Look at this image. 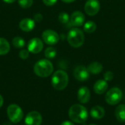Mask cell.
I'll use <instances>...</instances> for the list:
<instances>
[{
  "mask_svg": "<svg viewBox=\"0 0 125 125\" xmlns=\"http://www.w3.org/2000/svg\"><path fill=\"white\" fill-rule=\"evenodd\" d=\"M42 1L44 4L47 6H53L57 2V0H42Z\"/></svg>",
  "mask_w": 125,
  "mask_h": 125,
  "instance_id": "cell-27",
  "label": "cell"
},
{
  "mask_svg": "<svg viewBox=\"0 0 125 125\" xmlns=\"http://www.w3.org/2000/svg\"><path fill=\"white\" fill-rule=\"evenodd\" d=\"M7 116L10 121L14 124L20 122L23 117V112L21 107L16 104H11L7 109Z\"/></svg>",
  "mask_w": 125,
  "mask_h": 125,
  "instance_id": "cell-5",
  "label": "cell"
},
{
  "mask_svg": "<svg viewBox=\"0 0 125 125\" xmlns=\"http://www.w3.org/2000/svg\"><path fill=\"white\" fill-rule=\"evenodd\" d=\"M77 97L78 101L82 104H86L89 102L91 98V93L89 89L86 86H82L78 90Z\"/></svg>",
  "mask_w": 125,
  "mask_h": 125,
  "instance_id": "cell-13",
  "label": "cell"
},
{
  "mask_svg": "<svg viewBox=\"0 0 125 125\" xmlns=\"http://www.w3.org/2000/svg\"><path fill=\"white\" fill-rule=\"evenodd\" d=\"M69 77L67 73L62 70L56 71L51 78L52 86L57 91L64 90L68 85Z\"/></svg>",
  "mask_w": 125,
  "mask_h": 125,
  "instance_id": "cell-3",
  "label": "cell"
},
{
  "mask_svg": "<svg viewBox=\"0 0 125 125\" xmlns=\"http://www.w3.org/2000/svg\"><path fill=\"white\" fill-rule=\"evenodd\" d=\"M59 21L63 24H67L70 23V16L67 13L62 12L59 15Z\"/></svg>",
  "mask_w": 125,
  "mask_h": 125,
  "instance_id": "cell-23",
  "label": "cell"
},
{
  "mask_svg": "<svg viewBox=\"0 0 125 125\" xmlns=\"http://www.w3.org/2000/svg\"><path fill=\"white\" fill-rule=\"evenodd\" d=\"M42 37L43 41L50 45L56 44L59 41V35L57 32L51 29H47L42 32Z\"/></svg>",
  "mask_w": 125,
  "mask_h": 125,
  "instance_id": "cell-7",
  "label": "cell"
},
{
  "mask_svg": "<svg viewBox=\"0 0 125 125\" xmlns=\"http://www.w3.org/2000/svg\"><path fill=\"white\" fill-rule=\"evenodd\" d=\"M108 84L105 80H98L94 85V91L97 94H103L108 90Z\"/></svg>",
  "mask_w": 125,
  "mask_h": 125,
  "instance_id": "cell-15",
  "label": "cell"
},
{
  "mask_svg": "<svg viewBox=\"0 0 125 125\" xmlns=\"http://www.w3.org/2000/svg\"><path fill=\"white\" fill-rule=\"evenodd\" d=\"M3 104H4V99H3L2 96L0 94V108H1V107H2Z\"/></svg>",
  "mask_w": 125,
  "mask_h": 125,
  "instance_id": "cell-30",
  "label": "cell"
},
{
  "mask_svg": "<svg viewBox=\"0 0 125 125\" xmlns=\"http://www.w3.org/2000/svg\"><path fill=\"white\" fill-rule=\"evenodd\" d=\"M42 122V117L38 111L29 112L25 118L26 125H41Z\"/></svg>",
  "mask_w": 125,
  "mask_h": 125,
  "instance_id": "cell-10",
  "label": "cell"
},
{
  "mask_svg": "<svg viewBox=\"0 0 125 125\" xmlns=\"http://www.w3.org/2000/svg\"><path fill=\"white\" fill-rule=\"evenodd\" d=\"M56 48H53V47H48L45 49V56L47 59H51L56 57Z\"/></svg>",
  "mask_w": 125,
  "mask_h": 125,
  "instance_id": "cell-22",
  "label": "cell"
},
{
  "mask_svg": "<svg viewBox=\"0 0 125 125\" xmlns=\"http://www.w3.org/2000/svg\"><path fill=\"white\" fill-rule=\"evenodd\" d=\"M87 69H88L89 73H92L94 75H97V74H100L103 71V67L101 63H100L98 62H94L88 66Z\"/></svg>",
  "mask_w": 125,
  "mask_h": 125,
  "instance_id": "cell-17",
  "label": "cell"
},
{
  "mask_svg": "<svg viewBox=\"0 0 125 125\" xmlns=\"http://www.w3.org/2000/svg\"><path fill=\"white\" fill-rule=\"evenodd\" d=\"M114 77V73L111 71H107L104 74V80H105L106 81H112Z\"/></svg>",
  "mask_w": 125,
  "mask_h": 125,
  "instance_id": "cell-26",
  "label": "cell"
},
{
  "mask_svg": "<svg viewBox=\"0 0 125 125\" xmlns=\"http://www.w3.org/2000/svg\"><path fill=\"white\" fill-rule=\"evenodd\" d=\"M53 71V66L48 59H41L35 63L34 66V73L41 78H47L50 76Z\"/></svg>",
  "mask_w": 125,
  "mask_h": 125,
  "instance_id": "cell-2",
  "label": "cell"
},
{
  "mask_svg": "<svg viewBox=\"0 0 125 125\" xmlns=\"http://www.w3.org/2000/svg\"><path fill=\"white\" fill-rule=\"evenodd\" d=\"M61 125H75L73 123V122H70V121H64V122H63Z\"/></svg>",
  "mask_w": 125,
  "mask_h": 125,
  "instance_id": "cell-29",
  "label": "cell"
},
{
  "mask_svg": "<svg viewBox=\"0 0 125 125\" xmlns=\"http://www.w3.org/2000/svg\"><path fill=\"white\" fill-rule=\"evenodd\" d=\"M115 116L119 122H125V105L121 104L115 110Z\"/></svg>",
  "mask_w": 125,
  "mask_h": 125,
  "instance_id": "cell-18",
  "label": "cell"
},
{
  "mask_svg": "<svg viewBox=\"0 0 125 125\" xmlns=\"http://www.w3.org/2000/svg\"><path fill=\"white\" fill-rule=\"evenodd\" d=\"M122 96L123 94L122 90L118 87H114L107 92L105 99L108 104L111 105H115L121 102Z\"/></svg>",
  "mask_w": 125,
  "mask_h": 125,
  "instance_id": "cell-6",
  "label": "cell"
},
{
  "mask_svg": "<svg viewBox=\"0 0 125 125\" xmlns=\"http://www.w3.org/2000/svg\"><path fill=\"white\" fill-rule=\"evenodd\" d=\"M18 2L21 7L26 9L29 8L32 5L33 0H18Z\"/></svg>",
  "mask_w": 125,
  "mask_h": 125,
  "instance_id": "cell-24",
  "label": "cell"
},
{
  "mask_svg": "<svg viewBox=\"0 0 125 125\" xmlns=\"http://www.w3.org/2000/svg\"><path fill=\"white\" fill-rule=\"evenodd\" d=\"M34 21H35L36 22H40V21H42L43 16H42V15L40 14V13H37V14H35V15L34 16Z\"/></svg>",
  "mask_w": 125,
  "mask_h": 125,
  "instance_id": "cell-28",
  "label": "cell"
},
{
  "mask_svg": "<svg viewBox=\"0 0 125 125\" xmlns=\"http://www.w3.org/2000/svg\"><path fill=\"white\" fill-rule=\"evenodd\" d=\"M4 2H6V3H7V4H11V3H13V2H15L16 0H3Z\"/></svg>",
  "mask_w": 125,
  "mask_h": 125,
  "instance_id": "cell-31",
  "label": "cell"
},
{
  "mask_svg": "<svg viewBox=\"0 0 125 125\" xmlns=\"http://www.w3.org/2000/svg\"><path fill=\"white\" fill-rule=\"evenodd\" d=\"M83 29L86 33H89H89H93L97 29V25L94 21H87L86 23H84Z\"/></svg>",
  "mask_w": 125,
  "mask_h": 125,
  "instance_id": "cell-20",
  "label": "cell"
},
{
  "mask_svg": "<svg viewBox=\"0 0 125 125\" xmlns=\"http://www.w3.org/2000/svg\"><path fill=\"white\" fill-rule=\"evenodd\" d=\"M19 27L20 29L23 31H31L34 29L35 27V23L33 19L26 18L21 21L19 23Z\"/></svg>",
  "mask_w": 125,
  "mask_h": 125,
  "instance_id": "cell-14",
  "label": "cell"
},
{
  "mask_svg": "<svg viewBox=\"0 0 125 125\" xmlns=\"http://www.w3.org/2000/svg\"><path fill=\"white\" fill-rule=\"evenodd\" d=\"M84 34L83 31L78 28H73L67 34V41L69 44L75 48L81 47L84 43Z\"/></svg>",
  "mask_w": 125,
  "mask_h": 125,
  "instance_id": "cell-4",
  "label": "cell"
},
{
  "mask_svg": "<svg viewBox=\"0 0 125 125\" xmlns=\"http://www.w3.org/2000/svg\"><path fill=\"white\" fill-rule=\"evenodd\" d=\"M89 72L87 69V67L83 66V65H78L77 66L73 71L74 77L76 80L79 81H86L89 78Z\"/></svg>",
  "mask_w": 125,
  "mask_h": 125,
  "instance_id": "cell-9",
  "label": "cell"
},
{
  "mask_svg": "<svg viewBox=\"0 0 125 125\" xmlns=\"http://www.w3.org/2000/svg\"><path fill=\"white\" fill-rule=\"evenodd\" d=\"M100 9V4L98 0H88L84 6L86 13L90 16H94L98 13Z\"/></svg>",
  "mask_w": 125,
  "mask_h": 125,
  "instance_id": "cell-8",
  "label": "cell"
},
{
  "mask_svg": "<svg viewBox=\"0 0 125 125\" xmlns=\"http://www.w3.org/2000/svg\"><path fill=\"white\" fill-rule=\"evenodd\" d=\"M105 114V109L100 105H96L92 108L90 111V116L95 119H101Z\"/></svg>",
  "mask_w": 125,
  "mask_h": 125,
  "instance_id": "cell-16",
  "label": "cell"
},
{
  "mask_svg": "<svg viewBox=\"0 0 125 125\" xmlns=\"http://www.w3.org/2000/svg\"><path fill=\"white\" fill-rule=\"evenodd\" d=\"M12 45L16 48H22L25 45V40L21 37H15L12 40Z\"/></svg>",
  "mask_w": 125,
  "mask_h": 125,
  "instance_id": "cell-21",
  "label": "cell"
},
{
  "mask_svg": "<svg viewBox=\"0 0 125 125\" xmlns=\"http://www.w3.org/2000/svg\"><path fill=\"white\" fill-rule=\"evenodd\" d=\"M3 125H10V123H8V122H5V123H4Z\"/></svg>",
  "mask_w": 125,
  "mask_h": 125,
  "instance_id": "cell-33",
  "label": "cell"
},
{
  "mask_svg": "<svg viewBox=\"0 0 125 125\" xmlns=\"http://www.w3.org/2000/svg\"><path fill=\"white\" fill-rule=\"evenodd\" d=\"M68 115L70 120L77 124L85 123L89 117L87 109L81 104L73 105L69 109Z\"/></svg>",
  "mask_w": 125,
  "mask_h": 125,
  "instance_id": "cell-1",
  "label": "cell"
},
{
  "mask_svg": "<svg viewBox=\"0 0 125 125\" xmlns=\"http://www.w3.org/2000/svg\"><path fill=\"white\" fill-rule=\"evenodd\" d=\"M10 50V45L9 42L2 37H0V56L6 55Z\"/></svg>",
  "mask_w": 125,
  "mask_h": 125,
  "instance_id": "cell-19",
  "label": "cell"
},
{
  "mask_svg": "<svg viewBox=\"0 0 125 125\" xmlns=\"http://www.w3.org/2000/svg\"><path fill=\"white\" fill-rule=\"evenodd\" d=\"M29 51L26 49H23L19 52V57L21 59H26L29 56Z\"/></svg>",
  "mask_w": 125,
  "mask_h": 125,
  "instance_id": "cell-25",
  "label": "cell"
},
{
  "mask_svg": "<svg viewBox=\"0 0 125 125\" xmlns=\"http://www.w3.org/2000/svg\"><path fill=\"white\" fill-rule=\"evenodd\" d=\"M43 48L42 41L37 38H32L28 43V51L31 53H39Z\"/></svg>",
  "mask_w": 125,
  "mask_h": 125,
  "instance_id": "cell-12",
  "label": "cell"
},
{
  "mask_svg": "<svg viewBox=\"0 0 125 125\" xmlns=\"http://www.w3.org/2000/svg\"></svg>",
  "mask_w": 125,
  "mask_h": 125,
  "instance_id": "cell-34",
  "label": "cell"
},
{
  "mask_svg": "<svg viewBox=\"0 0 125 125\" xmlns=\"http://www.w3.org/2000/svg\"><path fill=\"white\" fill-rule=\"evenodd\" d=\"M63 2H65V3H72L73 1H75V0H62Z\"/></svg>",
  "mask_w": 125,
  "mask_h": 125,
  "instance_id": "cell-32",
  "label": "cell"
},
{
  "mask_svg": "<svg viewBox=\"0 0 125 125\" xmlns=\"http://www.w3.org/2000/svg\"><path fill=\"white\" fill-rule=\"evenodd\" d=\"M85 21V16L81 11H75L70 17V23L75 27L83 26Z\"/></svg>",
  "mask_w": 125,
  "mask_h": 125,
  "instance_id": "cell-11",
  "label": "cell"
}]
</instances>
